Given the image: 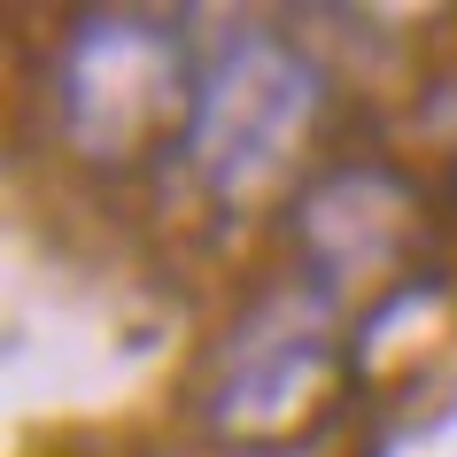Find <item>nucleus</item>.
Listing matches in <instances>:
<instances>
[{"label":"nucleus","mask_w":457,"mask_h":457,"mask_svg":"<svg viewBox=\"0 0 457 457\" xmlns=\"http://www.w3.org/2000/svg\"><path fill=\"white\" fill-rule=\"evenodd\" d=\"M303 124H311V71H295L279 47L248 39V47L225 54V71L202 94L194 155L225 194H241L264 170H279V155H287V140Z\"/></svg>","instance_id":"obj_1"}]
</instances>
